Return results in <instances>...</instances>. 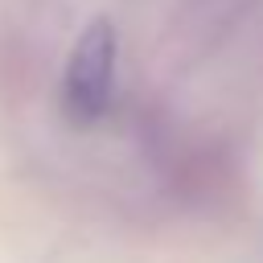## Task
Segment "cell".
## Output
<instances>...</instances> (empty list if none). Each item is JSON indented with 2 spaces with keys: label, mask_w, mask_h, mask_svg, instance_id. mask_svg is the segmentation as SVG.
Segmentation results:
<instances>
[{
  "label": "cell",
  "mask_w": 263,
  "mask_h": 263,
  "mask_svg": "<svg viewBox=\"0 0 263 263\" xmlns=\"http://www.w3.org/2000/svg\"><path fill=\"white\" fill-rule=\"evenodd\" d=\"M111 90H115V25L107 16H95L70 58H66V74H62V111L86 127L95 119L107 115L111 107Z\"/></svg>",
  "instance_id": "cell-1"
}]
</instances>
